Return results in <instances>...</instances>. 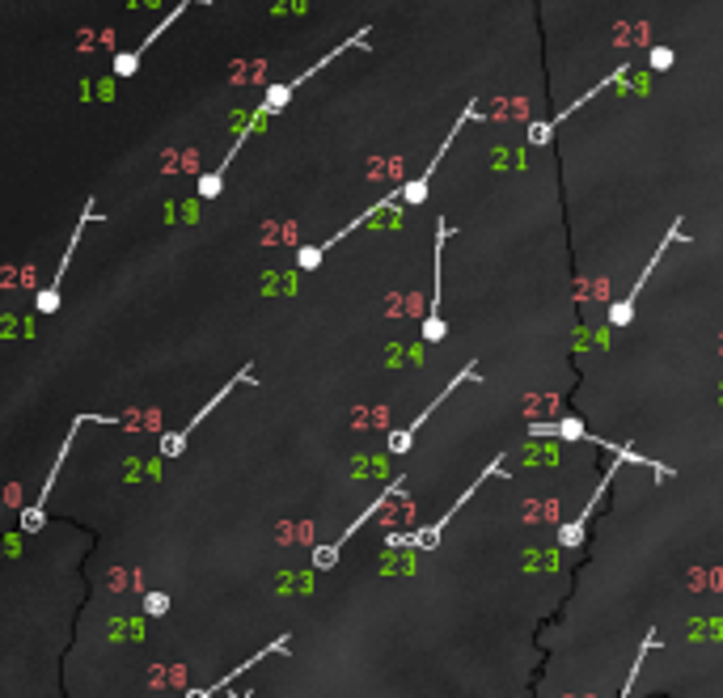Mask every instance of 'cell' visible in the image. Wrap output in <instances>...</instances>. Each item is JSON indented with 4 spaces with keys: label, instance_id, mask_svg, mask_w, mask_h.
Returning <instances> with one entry per match:
<instances>
[{
    "label": "cell",
    "instance_id": "15",
    "mask_svg": "<svg viewBox=\"0 0 723 698\" xmlns=\"http://www.w3.org/2000/svg\"><path fill=\"white\" fill-rule=\"evenodd\" d=\"M656 648H660V635H656V631H647L644 644H639V657H635V664H631V677H626V686H622V695H618V698H631V686H635V673L644 669V657H647V652H656Z\"/></svg>",
    "mask_w": 723,
    "mask_h": 698
},
{
    "label": "cell",
    "instance_id": "8",
    "mask_svg": "<svg viewBox=\"0 0 723 698\" xmlns=\"http://www.w3.org/2000/svg\"><path fill=\"white\" fill-rule=\"evenodd\" d=\"M98 216H102V212H98V208H94V199H89V203H85V212H80V221H76L73 237H68V250H64V259H60V272L51 275V284H47V288L35 297V310L42 313V317L60 310V292H64V279H68V267H73V254H76V246H80V233H85L89 221H98Z\"/></svg>",
    "mask_w": 723,
    "mask_h": 698
},
{
    "label": "cell",
    "instance_id": "6",
    "mask_svg": "<svg viewBox=\"0 0 723 698\" xmlns=\"http://www.w3.org/2000/svg\"><path fill=\"white\" fill-rule=\"evenodd\" d=\"M237 386H259V377H254V364H241V369H237V377H233L228 386L216 389V394L208 398V407H203V411H199V415H195V420H190L187 427L170 432V436L161 440V458H183V453H187V445H190V436H195V432L203 427V420H208V415H212V411H216V407H221V402H225V398H228V394H233Z\"/></svg>",
    "mask_w": 723,
    "mask_h": 698
},
{
    "label": "cell",
    "instance_id": "3",
    "mask_svg": "<svg viewBox=\"0 0 723 698\" xmlns=\"http://www.w3.org/2000/svg\"><path fill=\"white\" fill-rule=\"evenodd\" d=\"M487 478H503V458H491V465H487V470H483V474H478V478H474V483H470V487L457 496V504L449 508L440 521L423 525V529H415V534H389L385 543H389V546H411V550H436V546H440V534L449 529V521L457 516V508H465V500H474V491H478Z\"/></svg>",
    "mask_w": 723,
    "mask_h": 698
},
{
    "label": "cell",
    "instance_id": "7",
    "mask_svg": "<svg viewBox=\"0 0 723 698\" xmlns=\"http://www.w3.org/2000/svg\"><path fill=\"white\" fill-rule=\"evenodd\" d=\"M465 382H483V373H478V364H474V360H470V364H465V369L457 373L453 382H449V386L440 389V394H436V398H432V402H427V407L419 411L411 424L398 427V432H389V453H398V458H402V453H411V445H415L419 427L427 424V420L436 415V407H445V402H449V394H457V386H465Z\"/></svg>",
    "mask_w": 723,
    "mask_h": 698
},
{
    "label": "cell",
    "instance_id": "4",
    "mask_svg": "<svg viewBox=\"0 0 723 698\" xmlns=\"http://www.w3.org/2000/svg\"><path fill=\"white\" fill-rule=\"evenodd\" d=\"M85 424H123L119 415H89V411H80L73 420V427H68V440L60 445V453H55V465H51V474H47V483H42V491H38V500H35V508H26L22 512V534H38L42 525H47V496H51V487H55V474L64 470V462H68V449H73V440H76V432Z\"/></svg>",
    "mask_w": 723,
    "mask_h": 698
},
{
    "label": "cell",
    "instance_id": "17",
    "mask_svg": "<svg viewBox=\"0 0 723 698\" xmlns=\"http://www.w3.org/2000/svg\"><path fill=\"white\" fill-rule=\"evenodd\" d=\"M647 60H651V68H656V73H669V68H673V51H669V47H651V55H647Z\"/></svg>",
    "mask_w": 723,
    "mask_h": 698
},
{
    "label": "cell",
    "instance_id": "16",
    "mask_svg": "<svg viewBox=\"0 0 723 698\" xmlns=\"http://www.w3.org/2000/svg\"><path fill=\"white\" fill-rule=\"evenodd\" d=\"M145 614H149V619L170 614V597H165V593H145Z\"/></svg>",
    "mask_w": 723,
    "mask_h": 698
},
{
    "label": "cell",
    "instance_id": "14",
    "mask_svg": "<svg viewBox=\"0 0 723 698\" xmlns=\"http://www.w3.org/2000/svg\"><path fill=\"white\" fill-rule=\"evenodd\" d=\"M533 440H593V432L584 420H575V415H563V420H541V424H529L525 427Z\"/></svg>",
    "mask_w": 723,
    "mask_h": 698
},
{
    "label": "cell",
    "instance_id": "2",
    "mask_svg": "<svg viewBox=\"0 0 723 698\" xmlns=\"http://www.w3.org/2000/svg\"><path fill=\"white\" fill-rule=\"evenodd\" d=\"M351 47H369V26H364V30H356L351 39H342L339 47H331V51H326V55H322L317 64H309L304 73H297V77H288V80H279V85H271V89H266V94H263V102H259L254 111H259V115H263V119L279 115V111H284V107L292 102V94L301 89L304 80H313V77H317V73H322V68H326V64H335V60H339L342 51H351Z\"/></svg>",
    "mask_w": 723,
    "mask_h": 698
},
{
    "label": "cell",
    "instance_id": "1",
    "mask_svg": "<svg viewBox=\"0 0 723 698\" xmlns=\"http://www.w3.org/2000/svg\"><path fill=\"white\" fill-rule=\"evenodd\" d=\"M593 445H601V449H609L613 453V465H609L606 474H601V483L593 487V496H588V504L579 508V516L575 521H568L563 529H559V543L563 546H579L584 543V529H588V521H593V512H597V504H601V496H606V487L613 483V474L622 470V465H647L651 474H656V483H669L677 470L673 465H664V462H647L644 453H635L631 445H613V440H601V436H593Z\"/></svg>",
    "mask_w": 723,
    "mask_h": 698
},
{
    "label": "cell",
    "instance_id": "13",
    "mask_svg": "<svg viewBox=\"0 0 723 698\" xmlns=\"http://www.w3.org/2000/svg\"><path fill=\"white\" fill-rule=\"evenodd\" d=\"M288 644H292V639H288V635H279L275 644H266V648H263V652H259V657H250V660H246V664H237V669H233L228 677H221V682H212V686H195V690H187V698H216V695H221V690H228V686H233V677H241V673H246V669H254L259 660H266V657H288Z\"/></svg>",
    "mask_w": 723,
    "mask_h": 698
},
{
    "label": "cell",
    "instance_id": "12",
    "mask_svg": "<svg viewBox=\"0 0 723 698\" xmlns=\"http://www.w3.org/2000/svg\"><path fill=\"white\" fill-rule=\"evenodd\" d=\"M622 77H626V64H622V68H613V73H609V77L601 80V85H593L588 94H579V98H575V102H571V107H568V111L550 115V119H546V123H533V127H529V145H546V140H550V132H559V123H568V119L575 115V111H579L584 102H593L597 94H606L609 85H618V80H622Z\"/></svg>",
    "mask_w": 723,
    "mask_h": 698
},
{
    "label": "cell",
    "instance_id": "10",
    "mask_svg": "<svg viewBox=\"0 0 723 698\" xmlns=\"http://www.w3.org/2000/svg\"><path fill=\"white\" fill-rule=\"evenodd\" d=\"M190 4H199V0H178V4H174V9H170V13H165V17L157 22V26H152V35H145V42H140L136 51H119V55H114V64H111L114 77H119V80L136 77V68H140L145 51H149V47H152V42H157V39H161V35H170V26H174V22H178V17L187 13ZM203 4H208V0H203Z\"/></svg>",
    "mask_w": 723,
    "mask_h": 698
},
{
    "label": "cell",
    "instance_id": "5",
    "mask_svg": "<svg viewBox=\"0 0 723 698\" xmlns=\"http://www.w3.org/2000/svg\"><path fill=\"white\" fill-rule=\"evenodd\" d=\"M682 233H685V221H682V216H677V221H673V225H669V233H664V237H660V246H656V250H651V259H647V267H644V272H639V279H635V284H631V292H626V297H618V301H613V306H609L606 322H609V326H613V331H622V326H631V317H635V297H639V292H644V288H647V279H651V272H656V267H660V259H664V250H669V246H677V241H685Z\"/></svg>",
    "mask_w": 723,
    "mask_h": 698
},
{
    "label": "cell",
    "instance_id": "11",
    "mask_svg": "<svg viewBox=\"0 0 723 698\" xmlns=\"http://www.w3.org/2000/svg\"><path fill=\"white\" fill-rule=\"evenodd\" d=\"M449 221L440 216L436 221V275H432V306H427V317H423V344H440L449 335L445 326V313H440V259H445V241H449Z\"/></svg>",
    "mask_w": 723,
    "mask_h": 698
},
{
    "label": "cell",
    "instance_id": "9",
    "mask_svg": "<svg viewBox=\"0 0 723 698\" xmlns=\"http://www.w3.org/2000/svg\"><path fill=\"white\" fill-rule=\"evenodd\" d=\"M470 119H478V107H474V102H470V107L461 111V119H457V123H453V132L445 136V145H440V149H436V157H432V165H427V170H423L419 178H411V183H402V187H398V199H402L407 208H415V203H423V199H427V187H432V174L440 170V161H445V153L453 149V140H457V136H461V127H465Z\"/></svg>",
    "mask_w": 723,
    "mask_h": 698
}]
</instances>
